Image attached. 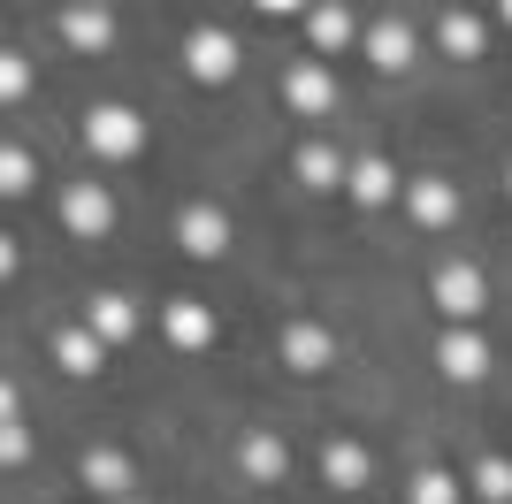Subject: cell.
Instances as JSON below:
<instances>
[{
    "label": "cell",
    "instance_id": "obj_31",
    "mask_svg": "<svg viewBox=\"0 0 512 504\" xmlns=\"http://www.w3.org/2000/svg\"><path fill=\"white\" fill-rule=\"evenodd\" d=\"M100 8H107V0H100Z\"/></svg>",
    "mask_w": 512,
    "mask_h": 504
},
{
    "label": "cell",
    "instance_id": "obj_30",
    "mask_svg": "<svg viewBox=\"0 0 512 504\" xmlns=\"http://www.w3.org/2000/svg\"><path fill=\"white\" fill-rule=\"evenodd\" d=\"M115 504H130V497H115Z\"/></svg>",
    "mask_w": 512,
    "mask_h": 504
},
{
    "label": "cell",
    "instance_id": "obj_1",
    "mask_svg": "<svg viewBox=\"0 0 512 504\" xmlns=\"http://www.w3.org/2000/svg\"><path fill=\"white\" fill-rule=\"evenodd\" d=\"M85 146L100 153V161L146 153V115H130V107H92V115H85Z\"/></svg>",
    "mask_w": 512,
    "mask_h": 504
},
{
    "label": "cell",
    "instance_id": "obj_4",
    "mask_svg": "<svg viewBox=\"0 0 512 504\" xmlns=\"http://www.w3.org/2000/svg\"><path fill=\"white\" fill-rule=\"evenodd\" d=\"M329 359H337V336L321 329V321H291V329H283V367H291V375H321Z\"/></svg>",
    "mask_w": 512,
    "mask_h": 504
},
{
    "label": "cell",
    "instance_id": "obj_10",
    "mask_svg": "<svg viewBox=\"0 0 512 504\" xmlns=\"http://www.w3.org/2000/svg\"><path fill=\"white\" fill-rule=\"evenodd\" d=\"M291 168H299V184H306V191H337L344 176H352V161H344L337 146H321V138H306V146L291 153Z\"/></svg>",
    "mask_w": 512,
    "mask_h": 504
},
{
    "label": "cell",
    "instance_id": "obj_2",
    "mask_svg": "<svg viewBox=\"0 0 512 504\" xmlns=\"http://www.w3.org/2000/svg\"><path fill=\"white\" fill-rule=\"evenodd\" d=\"M184 69H192L199 84H230L237 77V39L222 23H199L192 39H184Z\"/></svg>",
    "mask_w": 512,
    "mask_h": 504
},
{
    "label": "cell",
    "instance_id": "obj_13",
    "mask_svg": "<svg viewBox=\"0 0 512 504\" xmlns=\"http://www.w3.org/2000/svg\"><path fill=\"white\" fill-rule=\"evenodd\" d=\"M54 359H62V375H100L107 367V336L100 329H62L54 336Z\"/></svg>",
    "mask_w": 512,
    "mask_h": 504
},
{
    "label": "cell",
    "instance_id": "obj_28",
    "mask_svg": "<svg viewBox=\"0 0 512 504\" xmlns=\"http://www.w3.org/2000/svg\"><path fill=\"white\" fill-rule=\"evenodd\" d=\"M497 16H505V23H512V0H497Z\"/></svg>",
    "mask_w": 512,
    "mask_h": 504
},
{
    "label": "cell",
    "instance_id": "obj_3",
    "mask_svg": "<svg viewBox=\"0 0 512 504\" xmlns=\"http://www.w3.org/2000/svg\"><path fill=\"white\" fill-rule=\"evenodd\" d=\"M176 245L192 252V260H222V252H230V214L222 207H184L176 214Z\"/></svg>",
    "mask_w": 512,
    "mask_h": 504
},
{
    "label": "cell",
    "instance_id": "obj_8",
    "mask_svg": "<svg viewBox=\"0 0 512 504\" xmlns=\"http://www.w3.org/2000/svg\"><path fill=\"white\" fill-rule=\"evenodd\" d=\"M367 474H375V459H367L352 436L321 443V482H329V489H367Z\"/></svg>",
    "mask_w": 512,
    "mask_h": 504
},
{
    "label": "cell",
    "instance_id": "obj_25",
    "mask_svg": "<svg viewBox=\"0 0 512 504\" xmlns=\"http://www.w3.org/2000/svg\"><path fill=\"white\" fill-rule=\"evenodd\" d=\"M0 459H8V466H23V459H31V428H23L16 413H8V428H0Z\"/></svg>",
    "mask_w": 512,
    "mask_h": 504
},
{
    "label": "cell",
    "instance_id": "obj_16",
    "mask_svg": "<svg viewBox=\"0 0 512 504\" xmlns=\"http://www.w3.org/2000/svg\"><path fill=\"white\" fill-rule=\"evenodd\" d=\"M360 46H367V62H375V69H406L413 62V31H406V23H367Z\"/></svg>",
    "mask_w": 512,
    "mask_h": 504
},
{
    "label": "cell",
    "instance_id": "obj_19",
    "mask_svg": "<svg viewBox=\"0 0 512 504\" xmlns=\"http://www.w3.org/2000/svg\"><path fill=\"white\" fill-rule=\"evenodd\" d=\"M130 482H138V466H130L123 451H85V489H100V497H130Z\"/></svg>",
    "mask_w": 512,
    "mask_h": 504
},
{
    "label": "cell",
    "instance_id": "obj_24",
    "mask_svg": "<svg viewBox=\"0 0 512 504\" xmlns=\"http://www.w3.org/2000/svg\"><path fill=\"white\" fill-rule=\"evenodd\" d=\"M31 184H39V161H31L23 146H8L0 153V191H31Z\"/></svg>",
    "mask_w": 512,
    "mask_h": 504
},
{
    "label": "cell",
    "instance_id": "obj_7",
    "mask_svg": "<svg viewBox=\"0 0 512 504\" xmlns=\"http://www.w3.org/2000/svg\"><path fill=\"white\" fill-rule=\"evenodd\" d=\"M62 222L77 237H107V230H115V199H107L100 184H69L62 191Z\"/></svg>",
    "mask_w": 512,
    "mask_h": 504
},
{
    "label": "cell",
    "instance_id": "obj_15",
    "mask_svg": "<svg viewBox=\"0 0 512 504\" xmlns=\"http://www.w3.org/2000/svg\"><path fill=\"white\" fill-rule=\"evenodd\" d=\"M436 46H444L451 62H482V23H474L467 8H444V16H436Z\"/></svg>",
    "mask_w": 512,
    "mask_h": 504
},
{
    "label": "cell",
    "instance_id": "obj_5",
    "mask_svg": "<svg viewBox=\"0 0 512 504\" xmlns=\"http://www.w3.org/2000/svg\"><path fill=\"white\" fill-rule=\"evenodd\" d=\"M436 367H444L451 382H482L490 375V344H482L474 329H444L436 336Z\"/></svg>",
    "mask_w": 512,
    "mask_h": 504
},
{
    "label": "cell",
    "instance_id": "obj_11",
    "mask_svg": "<svg viewBox=\"0 0 512 504\" xmlns=\"http://www.w3.org/2000/svg\"><path fill=\"white\" fill-rule=\"evenodd\" d=\"M406 207L421 230H444V222H459V191H451V176H421V184L406 191Z\"/></svg>",
    "mask_w": 512,
    "mask_h": 504
},
{
    "label": "cell",
    "instance_id": "obj_9",
    "mask_svg": "<svg viewBox=\"0 0 512 504\" xmlns=\"http://www.w3.org/2000/svg\"><path fill=\"white\" fill-rule=\"evenodd\" d=\"M161 329H169V344H176V352H207V344H214V314L199 306V298H169Z\"/></svg>",
    "mask_w": 512,
    "mask_h": 504
},
{
    "label": "cell",
    "instance_id": "obj_27",
    "mask_svg": "<svg viewBox=\"0 0 512 504\" xmlns=\"http://www.w3.org/2000/svg\"><path fill=\"white\" fill-rule=\"evenodd\" d=\"M260 8H306V0H260Z\"/></svg>",
    "mask_w": 512,
    "mask_h": 504
},
{
    "label": "cell",
    "instance_id": "obj_29",
    "mask_svg": "<svg viewBox=\"0 0 512 504\" xmlns=\"http://www.w3.org/2000/svg\"><path fill=\"white\" fill-rule=\"evenodd\" d=\"M505 199H512V161H505Z\"/></svg>",
    "mask_w": 512,
    "mask_h": 504
},
{
    "label": "cell",
    "instance_id": "obj_14",
    "mask_svg": "<svg viewBox=\"0 0 512 504\" xmlns=\"http://www.w3.org/2000/svg\"><path fill=\"white\" fill-rule=\"evenodd\" d=\"M306 39H314L321 54H344V46L360 39V31H352V16H344L337 0H314V8H306Z\"/></svg>",
    "mask_w": 512,
    "mask_h": 504
},
{
    "label": "cell",
    "instance_id": "obj_21",
    "mask_svg": "<svg viewBox=\"0 0 512 504\" xmlns=\"http://www.w3.org/2000/svg\"><path fill=\"white\" fill-rule=\"evenodd\" d=\"M92 329H100L107 344H123V336L138 329V306H130L123 291H100V298H92Z\"/></svg>",
    "mask_w": 512,
    "mask_h": 504
},
{
    "label": "cell",
    "instance_id": "obj_20",
    "mask_svg": "<svg viewBox=\"0 0 512 504\" xmlns=\"http://www.w3.org/2000/svg\"><path fill=\"white\" fill-rule=\"evenodd\" d=\"M237 466H245L253 482H283V474H291V451H283L276 436H245L237 443Z\"/></svg>",
    "mask_w": 512,
    "mask_h": 504
},
{
    "label": "cell",
    "instance_id": "obj_23",
    "mask_svg": "<svg viewBox=\"0 0 512 504\" xmlns=\"http://www.w3.org/2000/svg\"><path fill=\"white\" fill-rule=\"evenodd\" d=\"M413 504H459V482H451L444 466H421L413 474Z\"/></svg>",
    "mask_w": 512,
    "mask_h": 504
},
{
    "label": "cell",
    "instance_id": "obj_17",
    "mask_svg": "<svg viewBox=\"0 0 512 504\" xmlns=\"http://www.w3.org/2000/svg\"><path fill=\"white\" fill-rule=\"evenodd\" d=\"M344 191H352L360 207H390V191H398V168L367 153V161H352V176H344Z\"/></svg>",
    "mask_w": 512,
    "mask_h": 504
},
{
    "label": "cell",
    "instance_id": "obj_26",
    "mask_svg": "<svg viewBox=\"0 0 512 504\" xmlns=\"http://www.w3.org/2000/svg\"><path fill=\"white\" fill-rule=\"evenodd\" d=\"M23 92H31V62L8 54V62H0V100H23Z\"/></svg>",
    "mask_w": 512,
    "mask_h": 504
},
{
    "label": "cell",
    "instance_id": "obj_18",
    "mask_svg": "<svg viewBox=\"0 0 512 504\" xmlns=\"http://www.w3.org/2000/svg\"><path fill=\"white\" fill-rule=\"evenodd\" d=\"M283 92H291V107H299V115H329V107H337V77H329V69H291V84H283Z\"/></svg>",
    "mask_w": 512,
    "mask_h": 504
},
{
    "label": "cell",
    "instance_id": "obj_22",
    "mask_svg": "<svg viewBox=\"0 0 512 504\" xmlns=\"http://www.w3.org/2000/svg\"><path fill=\"white\" fill-rule=\"evenodd\" d=\"M474 497L512 504V466H505V459H474Z\"/></svg>",
    "mask_w": 512,
    "mask_h": 504
},
{
    "label": "cell",
    "instance_id": "obj_12",
    "mask_svg": "<svg viewBox=\"0 0 512 504\" xmlns=\"http://www.w3.org/2000/svg\"><path fill=\"white\" fill-rule=\"evenodd\" d=\"M62 39L77 46V54H107V46H115V23H107L100 0H77V8L62 16Z\"/></svg>",
    "mask_w": 512,
    "mask_h": 504
},
{
    "label": "cell",
    "instance_id": "obj_6",
    "mask_svg": "<svg viewBox=\"0 0 512 504\" xmlns=\"http://www.w3.org/2000/svg\"><path fill=\"white\" fill-rule=\"evenodd\" d=\"M436 306H444V321H474L482 314V275L467 268V260H451V268H436Z\"/></svg>",
    "mask_w": 512,
    "mask_h": 504
}]
</instances>
